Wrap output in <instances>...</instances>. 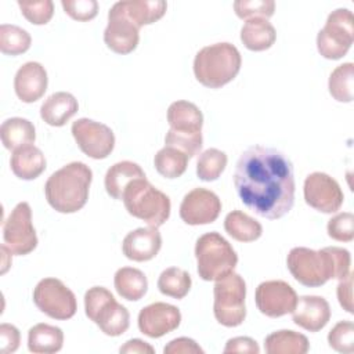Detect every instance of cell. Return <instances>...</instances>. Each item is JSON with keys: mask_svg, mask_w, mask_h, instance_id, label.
Segmentation results:
<instances>
[{"mask_svg": "<svg viewBox=\"0 0 354 354\" xmlns=\"http://www.w3.org/2000/svg\"><path fill=\"white\" fill-rule=\"evenodd\" d=\"M234 187L242 203L257 216L281 218L295 203L293 165L275 148L252 145L236 160Z\"/></svg>", "mask_w": 354, "mask_h": 354, "instance_id": "1", "label": "cell"}, {"mask_svg": "<svg viewBox=\"0 0 354 354\" xmlns=\"http://www.w3.org/2000/svg\"><path fill=\"white\" fill-rule=\"evenodd\" d=\"M288 270L301 285L318 288L329 279H342L350 272V252L339 246L314 250L304 246L290 249L286 257Z\"/></svg>", "mask_w": 354, "mask_h": 354, "instance_id": "2", "label": "cell"}, {"mask_svg": "<svg viewBox=\"0 0 354 354\" xmlns=\"http://www.w3.org/2000/svg\"><path fill=\"white\" fill-rule=\"evenodd\" d=\"M91 181L93 171L86 163L71 162L47 178L46 199L59 213H75L86 205Z\"/></svg>", "mask_w": 354, "mask_h": 354, "instance_id": "3", "label": "cell"}, {"mask_svg": "<svg viewBox=\"0 0 354 354\" xmlns=\"http://www.w3.org/2000/svg\"><path fill=\"white\" fill-rule=\"evenodd\" d=\"M241 65L242 58L234 44L228 41L214 43L196 53L194 75L205 87L220 88L239 73Z\"/></svg>", "mask_w": 354, "mask_h": 354, "instance_id": "4", "label": "cell"}, {"mask_svg": "<svg viewBox=\"0 0 354 354\" xmlns=\"http://www.w3.org/2000/svg\"><path fill=\"white\" fill-rule=\"evenodd\" d=\"M167 123L170 129L165 136L166 147L180 149L189 159L201 152L203 115L194 102L185 100L171 102L167 109Z\"/></svg>", "mask_w": 354, "mask_h": 354, "instance_id": "5", "label": "cell"}, {"mask_svg": "<svg viewBox=\"0 0 354 354\" xmlns=\"http://www.w3.org/2000/svg\"><path fill=\"white\" fill-rule=\"evenodd\" d=\"M127 213L145 221L149 227H160L170 217V198L153 187L147 177L133 180L122 198Z\"/></svg>", "mask_w": 354, "mask_h": 354, "instance_id": "6", "label": "cell"}, {"mask_svg": "<svg viewBox=\"0 0 354 354\" xmlns=\"http://www.w3.org/2000/svg\"><path fill=\"white\" fill-rule=\"evenodd\" d=\"M196 271L203 281H218L231 274L238 264V254L218 232H206L195 243Z\"/></svg>", "mask_w": 354, "mask_h": 354, "instance_id": "7", "label": "cell"}, {"mask_svg": "<svg viewBox=\"0 0 354 354\" xmlns=\"http://www.w3.org/2000/svg\"><path fill=\"white\" fill-rule=\"evenodd\" d=\"M84 311L106 336H120L130 325V314L104 286H93L84 293Z\"/></svg>", "mask_w": 354, "mask_h": 354, "instance_id": "8", "label": "cell"}, {"mask_svg": "<svg viewBox=\"0 0 354 354\" xmlns=\"http://www.w3.org/2000/svg\"><path fill=\"white\" fill-rule=\"evenodd\" d=\"M213 295V313L218 324L227 328H234L245 321L246 283L239 274L232 271L224 278L216 281Z\"/></svg>", "mask_w": 354, "mask_h": 354, "instance_id": "9", "label": "cell"}, {"mask_svg": "<svg viewBox=\"0 0 354 354\" xmlns=\"http://www.w3.org/2000/svg\"><path fill=\"white\" fill-rule=\"evenodd\" d=\"M354 40V19L348 8L333 10L317 35L318 53L326 59H340Z\"/></svg>", "mask_w": 354, "mask_h": 354, "instance_id": "10", "label": "cell"}, {"mask_svg": "<svg viewBox=\"0 0 354 354\" xmlns=\"http://www.w3.org/2000/svg\"><path fill=\"white\" fill-rule=\"evenodd\" d=\"M36 307L54 319H69L76 314L77 303L75 293L57 278H43L33 290Z\"/></svg>", "mask_w": 354, "mask_h": 354, "instance_id": "11", "label": "cell"}, {"mask_svg": "<svg viewBox=\"0 0 354 354\" xmlns=\"http://www.w3.org/2000/svg\"><path fill=\"white\" fill-rule=\"evenodd\" d=\"M3 239L12 254L25 256L37 246L36 230L32 224V209L28 202H19L3 223Z\"/></svg>", "mask_w": 354, "mask_h": 354, "instance_id": "12", "label": "cell"}, {"mask_svg": "<svg viewBox=\"0 0 354 354\" xmlns=\"http://www.w3.org/2000/svg\"><path fill=\"white\" fill-rule=\"evenodd\" d=\"M72 136L83 153L93 159H105L115 148V134L111 127L88 118L72 123Z\"/></svg>", "mask_w": 354, "mask_h": 354, "instance_id": "13", "label": "cell"}, {"mask_svg": "<svg viewBox=\"0 0 354 354\" xmlns=\"http://www.w3.org/2000/svg\"><path fill=\"white\" fill-rule=\"evenodd\" d=\"M303 192L308 206L326 214L336 213L344 201L339 183L322 171H314L306 177Z\"/></svg>", "mask_w": 354, "mask_h": 354, "instance_id": "14", "label": "cell"}, {"mask_svg": "<svg viewBox=\"0 0 354 354\" xmlns=\"http://www.w3.org/2000/svg\"><path fill=\"white\" fill-rule=\"evenodd\" d=\"M254 300L259 311L270 318H278L292 313L297 303L295 289L285 281H264L256 288Z\"/></svg>", "mask_w": 354, "mask_h": 354, "instance_id": "15", "label": "cell"}, {"mask_svg": "<svg viewBox=\"0 0 354 354\" xmlns=\"http://www.w3.org/2000/svg\"><path fill=\"white\" fill-rule=\"evenodd\" d=\"M221 212L220 198L210 189L194 188L184 195L180 217L188 225H203L217 220Z\"/></svg>", "mask_w": 354, "mask_h": 354, "instance_id": "16", "label": "cell"}, {"mask_svg": "<svg viewBox=\"0 0 354 354\" xmlns=\"http://www.w3.org/2000/svg\"><path fill=\"white\" fill-rule=\"evenodd\" d=\"M138 329L148 337H162L180 326L181 313L169 303L156 301L145 306L138 313Z\"/></svg>", "mask_w": 354, "mask_h": 354, "instance_id": "17", "label": "cell"}, {"mask_svg": "<svg viewBox=\"0 0 354 354\" xmlns=\"http://www.w3.org/2000/svg\"><path fill=\"white\" fill-rule=\"evenodd\" d=\"M138 28L123 14L113 10L108 11V25L104 30V41L116 54H129L136 50L140 41Z\"/></svg>", "mask_w": 354, "mask_h": 354, "instance_id": "18", "label": "cell"}, {"mask_svg": "<svg viewBox=\"0 0 354 354\" xmlns=\"http://www.w3.org/2000/svg\"><path fill=\"white\" fill-rule=\"evenodd\" d=\"M48 84L46 68L36 61L25 62L19 66L14 77V90L17 97L26 104L40 100Z\"/></svg>", "mask_w": 354, "mask_h": 354, "instance_id": "19", "label": "cell"}, {"mask_svg": "<svg viewBox=\"0 0 354 354\" xmlns=\"http://www.w3.org/2000/svg\"><path fill=\"white\" fill-rule=\"evenodd\" d=\"M292 319L297 326L308 332H318L330 319V306L322 296H300L292 311Z\"/></svg>", "mask_w": 354, "mask_h": 354, "instance_id": "20", "label": "cell"}, {"mask_svg": "<svg viewBox=\"0 0 354 354\" xmlns=\"http://www.w3.org/2000/svg\"><path fill=\"white\" fill-rule=\"evenodd\" d=\"M162 248V236L155 227H141L130 231L122 243L123 254L133 261H148Z\"/></svg>", "mask_w": 354, "mask_h": 354, "instance_id": "21", "label": "cell"}, {"mask_svg": "<svg viewBox=\"0 0 354 354\" xmlns=\"http://www.w3.org/2000/svg\"><path fill=\"white\" fill-rule=\"evenodd\" d=\"M113 10L123 14L138 29L160 19L167 8L163 0H122L112 6Z\"/></svg>", "mask_w": 354, "mask_h": 354, "instance_id": "22", "label": "cell"}, {"mask_svg": "<svg viewBox=\"0 0 354 354\" xmlns=\"http://www.w3.org/2000/svg\"><path fill=\"white\" fill-rule=\"evenodd\" d=\"M79 109L77 100L66 91H57L48 95L40 106V118L50 126H64Z\"/></svg>", "mask_w": 354, "mask_h": 354, "instance_id": "23", "label": "cell"}, {"mask_svg": "<svg viewBox=\"0 0 354 354\" xmlns=\"http://www.w3.org/2000/svg\"><path fill=\"white\" fill-rule=\"evenodd\" d=\"M10 166L18 178L35 180L46 170V158L37 147L28 144L12 151Z\"/></svg>", "mask_w": 354, "mask_h": 354, "instance_id": "24", "label": "cell"}, {"mask_svg": "<svg viewBox=\"0 0 354 354\" xmlns=\"http://www.w3.org/2000/svg\"><path fill=\"white\" fill-rule=\"evenodd\" d=\"M145 177L141 166L131 160H122L112 165L105 174L104 184L106 194L118 201H122L126 187L136 178Z\"/></svg>", "mask_w": 354, "mask_h": 354, "instance_id": "25", "label": "cell"}, {"mask_svg": "<svg viewBox=\"0 0 354 354\" xmlns=\"http://www.w3.org/2000/svg\"><path fill=\"white\" fill-rule=\"evenodd\" d=\"M277 39L275 28L266 18L246 19L241 29V40L248 50L264 51L270 48Z\"/></svg>", "mask_w": 354, "mask_h": 354, "instance_id": "26", "label": "cell"}, {"mask_svg": "<svg viewBox=\"0 0 354 354\" xmlns=\"http://www.w3.org/2000/svg\"><path fill=\"white\" fill-rule=\"evenodd\" d=\"M64 332L50 324H36L28 332V348L35 354H53L62 348Z\"/></svg>", "mask_w": 354, "mask_h": 354, "instance_id": "27", "label": "cell"}, {"mask_svg": "<svg viewBox=\"0 0 354 354\" xmlns=\"http://www.w3.org/2000/svg\"><path fill=\"white\" fill-rule=\"evenodd\" d=\"M113 285L118 295L129 301L142 299L148 290V279L145 274L134 267L119 268L115 272Z\"/></svg>", "mask_w": 354, "mask_h": 354, "instance_id": "28", "label": "cell"}, {"mask_svg": "<svg viewBox=\"0 0 354 354\" xmlns=\"http://www.w3.org/2000/svg\"><path fill=\"white\" fill-rule=\"evenodd\" d=\"M264 348L268 354H306L310 350V343L303 333L282 329L266 337Z\"/></svg>", "mask_w": 354, "mask_h": 354, "instance_id": "29", "label": "cell"}, {"mask_svg": "<svg viewBox=\"0 0 354 354\" xmlns=\"http://www.w3.org/2000/svg\"><path fill=\"white\" fill-rule=\"evenodd\" d=\"M0 137L3 145L14 151L19 147L33 144L36 140V130L30 120L24 118L6 119L0 126Z\"/></svg>", "mask_w": 354, "mask_h": 354, "instance_id": "30", "label": "cell"}, {"mask_svg": "<svg viewBox=\"0 0 354 354\" xmlns=\"http://www.w3.org/2000/svg\"><path fill=\"white\" fill-rule=\"evenodd\" d=\"M224 230L239 242H253L263 234L261 224L242 210H232L225 216Z\"/></svg>", "mask_w": 354, "mask_h": 354, "instance_id": "31", "label": "cell"}, {"mask_svg": "<svg viewBox=\"0 0 354 354\" xmlns=\"http://www.w3.org/2000/svg\"><path fill=\"white\" fill-rule=\"evenodd\" d=\"M188 155L173 147H163L153 158L156 171L166 178H177L184 174L188 165Z\"/></svg>", "mask_w": 354, "mask_h": 354, "instance_id": "32", "label": "cell"}, {"mask_svg": "<svg viewBox=\"0 0 354 354\" xmlns=\"http://www.w3.org/2000/svg\"><path fill=\"white\" fill-rule=\"evenodd\" d=\"M191 275L178 267H169L163 270L158 278L159 292L174 299L185 297L191 289Z\"/></svg>", "mask_w": 354, "mask_h": 354, "instance_id": "33", "label": "cell"}, {"mask_svg": "<svg viewBox=\"0 0 354 354\" xmlns=\"http://www.w3.org/2000/svg\"><path fill=\"white\" fill-rule=\"evenodd\" d=\"M354 64L344 62L336 66L328 82L330 95L339 102H351L354 97Z\"/></svg>", "mask_w": 354, "mask_h": 354, "instance_id": "34", "label": "cell"}, {"mask_svg": "<svg viewBox=\"0 0 354 354\" xmlns=\"http://www.w3.org/2000/svg\"><path fill=\"white\" fill-rule=\"evenodd\" d=\"M32 43L30 35L17 25L1 24L0 26V50L7 55H19L29 50Z\"/></svg>", "mask_w": 354, "mask_h": 354, "instance_id": "35", "label": "cell"}, {"mask_svg": "<svg viewBox=\"0 0 354 354\" xmlns=\"http://www.w3.org/2000/svg\"><path fill=\"white\" fill-rule=\"evenodd\" d=\"M225 152L217 148H209L203 151L196 162V174L202 181L217 180L227 166Z\"/></svg>", "mask_w": 354, "mask_h": 354, "instance_id": "36", "label": "cell"}, {"mask_svg": "<svg viewBox=\"0 0 354 354\" xmlns=\"http://www.w3.org/2000/svg\"><path fill=\"white\" fill-rule=\"evenodd\" d=\"M329 346L343 354L354 351V324L351 321H339L328 333Z\"/></svg>", "mask_w": 354, "mask_h": 354, "instance_id": "37", "label": "cell"}, {"mask_svg": "<svg viewBox=\"0 0 354 354\" xmlns=\"http://www.w3.org/2000/svg\"><path fill=\"white\" fill-rule=\"evenodd\" d=\"M234 11L242 19L250 18H270L275 11L274 0H236L234 1Z\"/></svg>", "mask_w": 354, "mask_h": 354, "instance_id": "38", "label": "cell"}, {"mask_svg": "<svg viewBox=\"0 0 354 354\" xmlns=\"http://www.w3.org/2000/svg\"><path fill=\"white\" fill-rule=\"evenodd\" d=\"M22 15L33 25H46L54 14V3L51 0L18 1Z\"/></svg>", "mask_w": 354, "mask_h": 354, "instance_id": "39", "label": "cell"}, {"mask_svg": "<svg viewBox=\"0 0 354 354\" xmlns=\"http://www.w3.org/2000/svg\"><path fill=\"white\" fill-rule=\"evenodd\" d=\"M328 235L339 242H351L354 239V216L350 212L337 213L326 225Z\"/></svg>", "mask_w": 354, "mask_h": 354, "instance_id": "40", "label": "cell"}, {"mask_svg": "<svg viewBox=\"0 0 354 354\" xmlns=\"http://www.w3.org/2000/svg\"><path fill=\"white\" fill-rule=\"evenodd\" d=\"M64 11L76 21H90L98 12L97 0H62Z\"/></svg>", "mask_w": 354, "mask_h": 354, "instance_id": "41", "label": "cell"}, {"mask_svg": "<svg viewBox=\"0 0 354 354\" xmlns=\"http://www.w3.org/2000/svg\"><path fill=\"white\" fill-rule=\"evenodd\" d=\"M21 335L17 326L11 324H1L0 325V351L3 354H10L17 351L19 347Z\"/></svg>", "mask_w": 354, "mask_h": 354, "instance_id": "42", "label": "cell"}, {"mask_svg": "<svg viewBox=\"0 0 354 354\" xmlns=\"http://www.w3.org/2000/svg\"><path fill=\"white\" fill-rule=\"evenodd\" d=\"M165 354H203V348L189 337H177L170 340L165 348Z\"/></svg>", "mask_w": 354, "mask_h": 354, "instance_id": "43", "label": "cell"}, {"mask_svg": "<svg viewBox=\"0 0 354 354\" xmlns=\"http://www.w3.org/2000/svg\"><path fill=\"white\" fill-rule=\"evenodd\" d=\"M339 304L348 314H353V274L348 272L344 278L339 279V285L336 289Z\"/></svg>", "mask_w": 354, "mask_h": 354, "instance_id": "44", "label": "cell"}, {"mask_svg": "<svg viewBox=\"0 0 354 354\" xmlns=\"http://www.w3.org/2000/svg\"><path fill=\"white\" fill-rule=\"evenodd\" d=\"M225 354L228 353H252V354H259L260 347L256 340L248 336H238L232 337L225 343V347L223 350Z\"/></svg>", "mask_w": 354, "mask_h": 354, "instance_id": "45", "label": "cell"}, {"mask_svg": "<svg viewBox=\"0 0 354 354\" xmlns=\"http://www.w3.org/2000/svg\"><path fill=\"white\" fill-rule=\"evenodd\" d=\"M119 351L123 354H153L155 348L141 339H131V340H127L119 348Z\"/></svg>", "mask_w": 354, "mask_h": 354, "instance_id": "46", "label": "cell"}]
</instances>
